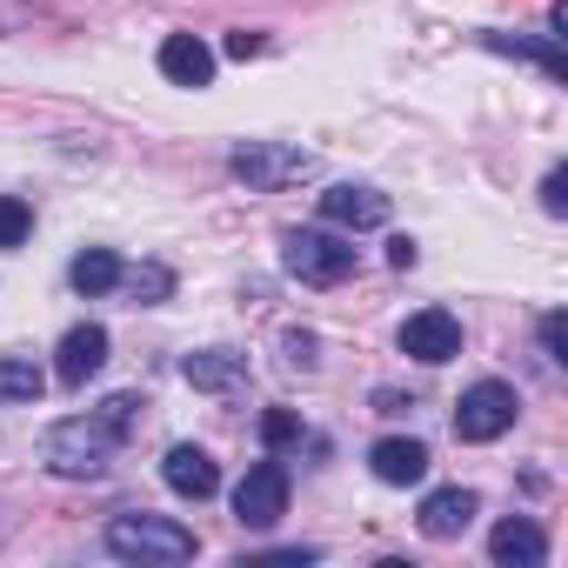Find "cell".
Returning <instances> with one entry per match:
<instances>
[{"mask_svg": "<svg viewBox=\"0 0 568 568\" xmlns=\"http://www.w3.org/2000/svg\"><path fill=\"white\" fill-rule=\"evenodd\" d=\"M181 382L201 388V395H234V388H247V355H234V348H194L181 362Z\"/></svg>", "mask_w": 568, "mask_h": 568, "instance_id": "11", "label": "cell"}, {"mask_svg": "<svg viewBox=\"0 0 568 568\" xmlns=\"http://www.w3.org/2000/svg\"><path fill=\"white\" fill-rule=\"evenodd\" d=\"M541 355H548L555 368L568 362V315H561V308H555V315H541Z\"/></svg>", "mask_w": 568, "mask_h": 568, "instance_id": "24", "label": "cell"}, {"mask_svg": "<svg viewBox=\"0 0 568 568\" xmlns=\"http://www.w3.org/2000/svg\"><path fill=\"white\" fill-rule=\"evenodd\" d=\"M114 448H121V435H114L101 415H68V422L48 428L41 462H48L61 481H101L108 462H114Z\"/></svg>", "mask_w": 568, "mask_h": 568, "instance_id": "1", "label": "cell"}, {"mask_svg": "<svg viewBox=\"0 0 568 568\" xmlns=\"http://www.w3.org/2000/svg\"><path fill=\"white\" fill-rule=\"evenodd\" d=\"M68 281H74L81 295H114L121 288V254L114 247H81L74 267H68Z\"/></svg>", "mask_w": 568, "mask_h": 568, "instance_id": "16", "label": "cell"}, {"mask_svg": "<svg viewBox=\"0 0 568 568\" xmlns=\"http://www.w3.org/2000/svg\"><path fill=\"white\" fill-rule=\"evenodd\" d=\"M101 368H108V328H101V322L68 328L61 348H54V375H61V388H88Z\"/></svg>", "mask_w": 568, "mask_h": 568, "instance_id": "10", "label": "cell"}, {"mask_svg": "<svg viewBox=\"0 0 568 568\" xmlns=\"http://www.w3.org/2000/svg\"><path fill=\"white\" fill-rule=\"evenodd\" d=\"M415 261H422V247H415L408 234H395V241H388V267H402V274H408Z\"/></svg>", "mask_w": 568, "mask_h": 568, "instance_id": "27", "label": "cell"}, {"mask_svg": "<svg viewBox=\"0 0 568 568\" xmlns=\"http://www.w3.org/2000/svg\"><path fill=\"white\" fill-rule=\"evenodd\" d=\"M488 555H495L501 568H541V561H548V535H541L528 515H508V521L488 535Z\"/></svg>", "mask_w": 568, "mask_h": 568, "instance_id": "15", "label": "cell"}, {"mask_svg": "<svg viewBox=\"0 0 568 568\" xmlns=\"http://www.w3.org/2000/svg\"><path fill=\"white\" fill-rule=\"evenodd\" d=\"M261 442H267V448L302 442V415H295V408H267V415H261Z\"/></svg>", "mask_w": 568, "mask_h": 568, "instance_id": "23", "label": "cell"}, {"mask_svg": "<svg viewBox=\"0 0 568 568\" xmlns=\"http://www.w3.org/2000/svg\"><path fill=\"white\" fill-rule=\"evenodd\" d=\"M515 388L508 382H475V388H462V402H455V435L462 442H501L508 428H515Z\"/></svg>", "mask_w": 568, "mask_h": 568, "instance_id": "5", "label": "cell"}, {"mask_svg": "<svg viewBox=\"0 0 568 568\" xmlns=\"http://www.w3.org/2000/svg\"><path fill=\"white\" fill-rule=\"evenodd\" d=\"M475 515H481V501H475V488H428L422 495V508H415V528L428 535V541H462L468 528H475Z\"/></svg>", "mask_w": 568, "mask_h": 568, "instance_id": "8", "label": "cell"}, {"mask_svg": "<svg viewBox=\"0 0 568 568\" xmlns=\"http://www.w3.org/2000/svg\"><path fill=\"white\" fill-rule=\"evenodd\" d=\"M161 74H168L174 88H207V81H214V48H207L201 34H168V41H161Z\"/></svg>", "mask_w": 568, "mask_h": 568, "instance_id": "14", "label": "cell"}, {"mask_svg": "<svg viewBox=\"0 0 568 568\" xmlns=\"http://www.w3.org/2000/svg\"><path fill=\"white\" fill-rule=\"evenodd\" d=\"M194 528H181V521H168V515H114L108 521V555H121V561H194Z\"/></svg>", "mask_w": 568, "mask_h": 568, "instance_id": "3", "label": "cell"}, {"mask_svg": "<svg viewBox=\"0 0 568 568\" xmlns=\"http://www.w3.org/2000/svg\"><path fill=\"white\" fill-rule=\"evenodd\" d=\"M281 267L308 281V288H342L362 267V247L342 227H295V234H281Z\"/></svg>", "mask_w": 568, "mask_h": 568, "instance_id": "2", "label": "cell"}, {"mask_svg": "<svg viewBox=\"0 0 568 568\" xmlns=\"http://www.w3.org/2000/svg\"><path fill=\"white\" fill-rule=\"evenodd\" d=\"M322 221L342 227V234L382 227V221H388V194H382V187H362V181H335V187L322 194Z\"/></svg>", "mask_w": 568, "mask_h": 568, "instance_id": "9", "label": "cell"}, {"mask_svg": "<svg viewBox=\"0 0 568 568\" xmlns=\"http://www.w3.org/2000/svg\"><path fill=\"white\" fill-rule=\"evenodd\" d=\"M281 515H288V468H281V462H254L234 481V521L241 528H274Z\"/></svg>", "mask_w": 568, "mask_h": 568, "instance_id": "6", "label": "cell"}, {"mask_svg": "<svg viewBox=\"0 0 568 568\" xmlns=\"http://www.w3.org/2000/svg\"><path fill=\"white\" fill-rule=\"evenodd\" d=\"M48 375L34 368V355H0V402H41Z\"/></svg>", "mask_w": 568, "mask_h": 568, "instance_id": "19", "label": "cell"}, {"mask_svg": "<svg viewBox=\"0 0 568 568\" xmlns=\"http://www.w3.org/2000/svg\"><path fill=\"white\" fill-rule=\"evenodd\" d=\"M121 288L134 295V308H154L174 295V267L168 261H141V267H121Z\"/></svg>", "mask_w": 568, "mask_h": 568, "instance_id": "18", "label": "cell"}, {"mask_svg": "<svg viewBox=\"0 0 568 568\" xmlns=\"http://www.w3.org/2000/svg\"><path fill=\"white\" fill-rule=\"evenodd\" d=\"M227 174L247 181L254 194H281V187H295V181L315 174V154L295 148V141H241V148L227 154Z\"/></svg>", "mask_w": 568, "mask_h": 568, "instance_id": "4", "label": "cell"}, {"mask_svg": "<svg viewBox=\"0 0 568 568\" xmlns=\"http://www.w3.org/2000/svg\"><path fill=\"white\" fill-rule=\"evenodd\" d=\"M161 481H168L174 495H187V501H207V495L221 488V468H214V455H207V448L174 442V448H168V462H161Z\"/></svg>", "mask_w": 568, "mask_h": 568, "instance_id": "12", "label": "cell"}, {"mask_svg": "<svg viewBox=\"0 0 568 568\" xmlns=\"http://www.w3.org/2000/svg\"><path fill=\"white\" fill-rule=\"evenodd\" d=\"M141 408H148L141 395H108V402H101V422H108V428H114V435L128 442V435L141 428Z\"/></svg>", "mask_w": 568, "mask_h": 568, "instance_id": "22", "label": "cell"}, {"mask_svg": "<svg viewBox=\"0 0 568 568\" xmlns=\"http://www.w3.org/2000/svg\"><path fill=\"white\" fill-rule=\"evenodd\" d=\"M481 48H495V54H521V61H535L548 81H568V61H561V48H555V34L548 41H515V34H481Z\"/></svg>", "mask_w": 568, "mask_h": 568, "instance_id": "17", "label": "cell"}, {"mask_svg": "<svg viewBox=\"0 0 568 568\" xmlns=\"http://www.w3.org/2000/svg\"><path fill=\"white\" fill-rule=\"evenodd\" d=\"M261 48H267V34H254V28H234V34H227V48H221V54H227V61H254V54H261Z\"/></svg>", "mask_w": 568, "mask_h": 568, "instance_id": "26", "label": "cell"}, {"mask_svg": "<svg viewBox=\"0 0 568 568\" xmlns=\"http://www.w3.org/2000/svg\"><path fill=\"white\" fill-rule=\"evenodd\" d=\"M368 468H375V481H388V488H415V481L428 475V448H422L415 435H382V442L368 448Z\"/></svg>", "mask_w": 568, "mask_h": 568, "instance_id": "13", "label": "cell"}, {"mask_svg": "<svg viewBox=\"0 0 568 568\" xmlns=\"http://www.w3.org/2000/svg\"><path fill=\"white\" fill-rule=\"evenodd\" d=\"M402 355H415L422 368L455 362V355H462V322H455L448 308H415V315L402 322Z\"/></svg>", "mask_w": 568, "mask_h": 568, "instance_id": "7", "label": "cell"}, {"mask_svg": "<svg viewBox=\"0 0 568 568\" xmlns=\"http://www.w3.org/2000/svg\"><path fill=\"white\" fill-rule=\"evenodd\" d=\"M34 234V207L21 194H0V247H21Z\"/></svg>", "mask_w": 568, "mask_h": 568, "instance_id": "21", "label": "cell"}, {"mask_svg": "<svg viewBox=\"0 0 568 568\" xmlns=\"http://www.w3.org/2000/svg\"><path fill=\"white\" fill-rule=\"evenodd\" d=\"M281 362H288L295 375H315L322 368V342L308 328H281Z\"/></svg>", "mask_w": 568, "mask_h": 568, "instance_id": "20", "label": "cell"}, {"mask_svg": "<svg viewBox=\"0 0 568 568\" xmlns=\"http://www.w3.org/2000/svg\"><path fill=\"white\" fill-rule=\"evenodd\" d=\"M541 207H548V214H568V168H561V161H555L548 181H541Z\"/></svg>", "mask_w": 568, "mask_h": 568, "instance_id": "25", "label": "cell"}]
</instances>
